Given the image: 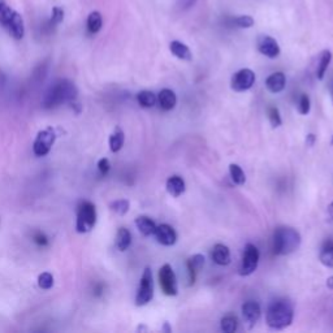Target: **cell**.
<instances>
[{
  "label": "cell",
  "instance_id": "1",
  "mask_svg": "<svg viewBox=\"0 0 333 333\" xmlns=\"http://www.w3.org/2000/svg\"><path fill=\"white\" fill-rule=\"evenodd\" d=\"M77 94L78 90L72 81H56L45 92L42 104L45 108H55L63 103H73L77 98Z\"/></svg>",
  "mask_w": 333,
  "mask_h": 333
},
{
  "label": "cell",
  "instance_id": "2",
  "mask_svg": "<svg viewBox=\"0 0 333 333\" xmlns=\"http://www.w3.org/2000/svg\"><path fill=\"white\" fill-rule=\"evenodd\" d=\"M294 310L289 301L278 300L268 305L266 311V323L272 329H284L293 323Z\"/></svg>",
  "mask_w": 333,
  "mask_h": 333
},
{
  "label": "cell",
  "instance_id": "3",
  "mask_svg": "<svg viewBox=\"0 0 333 333\" xmlns=\"http://www.w3.org/2000/svg\"><path fill=\"white\" fill-rule=\"evenodd\" d=\"M301 234L294 228L280 227L273 233V253L276 255H289L301 246Z\"/></svg>",
  "mask_w": 333,
  "mask_h": 333
},
{
  "label": "cell",
  "instance_id": "4",
  "mask_svg": "<svg viewBox=\"0 0 333 333\" xmlns=\"http://www.w3.org/2000/svg\"><path fill=\"white\" fill-rule=\"evenodd\" d=\"M97 224V208L91 202L81 203L78 206L77 221H76V229L78 233H87Z\"/></svg>",
  "mask_w": 333,
  "mask_h": 333
},
{
  "label": "cell",
  "instance_id": "5",
  "mask_svg": "<svg viewBox=\"0 0 333 333\" xmlns=\"http://www.w3.org/2000/svg\"><path fill=\"white\" fill-rule=\"evenodd\" d=\"M154 297V280L153 272H151L150 267H146L142 273L141 283H139L138 291L136 295V305L137 306H146L149 302H151Z\"/></svg>",
  "mask_w": 333,
  "mask_h": 333
},
{
  "label": "cell",
  "instance_id": "6",
  "mask_svg": "<svg viewBox=\"0 0 333 333\" xmlns=\"http://www.w3.org/2000/svg\"><path fill=\"white\" fill-rule=\"evenodd\" d=\"M159 284L165 295L170 297H175L178 293V284L176 273L173 271L171 264H164L160 269H159Z\"/></svg>",
  "mask_w": 333,
  "mask_h": 333
},
{
  "label": "cell",
  "instance_id": "7",
  "mask_svg": "<svg viewBox=\"0 0 333 333\" xmlns=\"http://www.w3.org/2000/svg\"><path fill=\"white\" fill-rule=\"evenodd\" d=\"M259 250L255 245L247 244L245 246L244 255H242L241 267H239V275L241 276H250L251 273L255 272V269L258 268L259 264Z\"/></svg>",
  "mask_w": 333,
  "mask_h": 333
},
{
  "label": "cell",
  "instance_id": "8",
  "mask_svg": "<svg viewBox=\"0 0 333 333\" xmlns=\"http://www.w3.org/2000/svg\"><path fill=\"white\" fill-rule=\"evenodd\" d=\"M56 139V132L53 128H46L36 134L33 143V151L36 156H45L52 149Z\"/></svg>",
  "mask_w": 333,
  "mask_h": 333
},
{
  "label": "cell",
  "instance_id": "9",
  "mask_svg": "<svg viewBox=\"0 0 333 333\" xmlns=\"http://www.w3.org/2000/svg\"><path fill=\"white\" fill-rule=\"evenodd\" d=\"M255 83V73L249 68H244L236 72L232 77L231 87L237 92H244L250 90Z\"/></svg>",
  "mask_w": 333,
  "mask_h": 333
},
{
  "label": "cell",
  "instance_id": "10",
  "mask_svg": "<svg viewBox=\"0 0 333 333\" xmlns=\"http://www.w3.org/2000/svg\"><path fill=\"white\" fill-rule=\"evenodd\" d=\"M256 48L262 55L269 59H276L280 55V46L278 41L269 35H259L256 39Z\"/></svg>",
  "mask_w": 333,
  "mask_h": 333
},
{
  "label": "cell",
  "instance_id": "11",
  "mask_svg": "<svg viewBox=\"0 0 333 333\" xmlns=\"http://www.w3.org/2000/svg\"><path fill=\"white\" fill-rule=\"evenodd\" d=\"M241 311L245 324H246L247 328H250V329H251V328L259 322V319H261V306H259V303L255 302V301H247V302H245L244 305H242Z\"/></svg>",
  "mask_w": 333,
  "mask_h": 333
},
{
  "label": "cell",
  "instance_id": "12",
  "mask_svg": "<svg viewBox=\"0 0 333 333\" xmlns=\"http://www.w3.org/2000/svg\"><path fill=\"white\" fill-rule=\"evenodd\" d=\"M4 28L8 30V33L13 36L14 39L20 41L23 39L24 35H25V24H24L23 16L18 13V12L13 11L12 14L9 16L8 21L6 23Z\"/></svg>",
  "mask_w": 333,
  "mask_h": 333
},
{
  "label": "cell",
  "instance_id": "13",
  "mask_svg": "<svg viewBox=\"0 0 333 333\" xmlns=\"http://www.w3.org/2000/svg\"><path fill=\"white\" fill-rule=\"evenodd\" d=\"M154 236H155L156 241L160 245H163V246H173V245L177 242V233H176L175 229L168 224L156 225Z\"/></svg>",
  "mask_w": 333,
  "mask_h": 333
},
{
  "label": "cell",
  "instance_id": "14",
  "mask_svg": "<svg viewBox=\"0 0 333 333\" xmlns=\"http://www.w3.org/2000/svg\"><path fill=\"white\" fill-rule=\"evenodd\" d=\"M205 266V256L202 254H195V255L190 256L186 262V268H188V278H189V285H194L195 280H197V273Z\"/></svg>",
  "mask_w": 333,
  "mask_h": 333
},
{
  "label": "cell",
  "instance_id": "15",
  "mask_svg": "<svg viewBox=\"0 0 333 333\" xmlns=\"http://www.w3.org/2000/svg\"><path fill=\"white\" fill-rule=\"evenodd\" d=\"M211 259L217 266H228L232 261L231 251H229L228 246H225V245L217 244L212 247Z\"/></svg>",
  "mask_w": 333,
  "mask_h": 333
},
{
  "label": "cell",
  "instance_id": "16",
  "mask_svg": "<svg viewBox=\"0 0 333 333\" xmlns=\"http://www.w3.org/2000/svg\"><path fill=\"white\" fill-rule=\"evenodd\" d=\"M286 85V78L285 75L283 72H275L271 76H268V78L266 80V87L268 89V91L273 92V94H279L285 89Z\"/></svg>",
  "mask_w": 333,
  "mask_h": 333
},
{
  "label": "cell",
  "instance_id": "17",
  "mask_svg": "<svg viewBox=\"0 0 333 333\" xmlns=\"http://www.w3.org/2000/svg\"><path fill=\"white\" fill-rule=\"evenodd\" d=\"M156 98H158L159 106L163 111H172L177 104V97H176L175 91L171 89H163Z\"/></svg>",
  "mask_w": 333,
  "mask_h": 333
},
{
  "label": "cell",
  "instance_id": "18",
  "mask_svg": "<svg viewBox=\"0 0 333 333\" xmlns=\"http://www.w3.org/2000/svg\"><path fill=\"white\" fill-rule=\"evenodd\" d=\"M166 192L170 193L172 197L177 198L183 194L185 192V181L180 176H171L165 182Z\"/></svg>",
  "mask_w": 333,
  "mask_h": 333
},
{
  "label": "cell",
  "instance_id": "19",
  "mask_svg": "<svg viewBox=\"0 0 333 333\" xmlns=\"http://www.w3.org/2000/svg\"><path fill=\"white\" fill-rule=\"evenodd\" d=\"M170 50L173 55L176 56L180 60H185V61H190L193 59L192 51L185 43L180 41H172L170 45Z\"/></svg>",
  "mask_w": 333,
  "mask_h": 333
},
{
  "label": "cell",
  "instance_id": "20",
  "mask_svg": "<svg viewBox=\"0 0 333 333\" xmlns=\"http://www.w3.org/2000/svg\"><path fill=\"white\" fill-rule=\"evenodd\" d=\"M136 225L138 228V231L141 232V234H143L144 237H150L155 233L156 224L153 219H150L149 216H138L136 219Z\"/></svg>",
  "mask_w": 333,
  "mask_h": 333
},
{
  "label": "cell",
  "instance_id": "21",
  "mask_svg": "<svg viewBox=\"0 0 333 333\" xmlns=\"http://www.w3.org/2000/svg\"><path fill=\"white\" fill-rule=\"evenodd\" d=\"M319 259L323 266L328 268H333V241L328 239L323 244L322 249L319 253Z\"/></svg>",
  "mask_w": 333,
  "mask_h": 333
},
{
  "label": "cell",
  "instance_id": "22",
  "mask_svg": "<svg viewBox=\"0 0 333 333\" xmlns=\"http://www.w3.org/2000/svg\"><path fill=\"white\" fill-rule=\"evenodd\" d=\"M137 102L143 108H153L156 104V102H158V98H156V95L153 91L143 90V91H139L137 94Z\"/></svg>",
  "mask_w": 333,
  "mask_h": 333
},
{
  "label": "cell",
  "instance_id": "23",
  "mask_svg": "<svg viewBox=\"0 0 333 333\" xmlns=\"http://www.w3.org/2000/svg\"><path fill=\"white\" fill-rule=\"evenodd\" d=\"M132 244V234L126 228H120L116 234V246L120 251L128 250Z\"/></svg>",
  "mask_w": 333,
  "mask_h": 333
},
{
  "label": "cell",
  "instance_id": "24",
  "mask_svg": "<svg viewBox=\"0 0 333 333\" xmlns=\"http://www.w3.org/2000/svg\"><path fill=\"white\" fill-rule=\"evenodd\" d=\"M124 142H125L124 132H122L120 128H116L114 133L109 136V141H108L109 149H111L112 153H119V151L122 149V146H124Z\"/></svg>",
  "mask_w": 333,
  "mask_h": 333
},
{
  "label": "cell",
  "instance_id": "25",
  "mask_svg": "<svg viewBox=\"0 0 333 333\" xmlns=\"http://www.w3.org/2000/svg\"><path fill=\"white\" fill-rule=\"evenodd\" d=\"M330 60H332V52L328 50L323 51L322 55H320L319 64H318V69H317L318 80H323V78H324L325 72H327L328 67H329L330 64Z\"/></svg>",
  "mask_w": 333,
  "mask_h": 333
},
{
  "label": "cell",
  "instance_id": "26",
  "mask_svg": "<svg viewBox=\"0 0 333 333\" xmlns=\"http://www.w3.org/2000/svg\"><path fill=\"white\" fill-rule=\"evenodd\" d=\"M103 26V18L100 12L94 11L89 14L87 17V30L90 31L91 34H97L99 33L100 29Z\"/></svg>",
  "mask_w": 333,
  "mask_h": 333
},
{
  "label": "cell",
  "instance_id": "27",
  "mask_svg": "<svg viewBox=\"0 0 333 333\" xmlns=\"http://www.w3.org/2000/svg\"><path fill=\"white\" fill-rule=\"evenodd\" d=\"M229 175H231L232 181H233L236 185L241 186L246 182V176H245L244 171H242V168L238 164H231V165H229Z\"/></svg>",
  "mask_w": 333,
  "mask_h": 333
},
{
  "label": "cell",
  "instance_id": "28",
  "mask_svg": "<svg viewBox=\"0 0 333 333\" xmlns=\"http://www.w3.org/2000/svg\"><path fill=\"white\" fill-rule=\"evenodd\" d=\"M237 327H238V320H237L236 317L233 315H227L221 319L220 322V328L224 333H233L237 330Z\"/></svg>",
  "mask_w": 333,
  "mask_h": 333
},
{
  "label": "cell",
  "instance_id": "29",
  "mask_svg": "<svg viewBox=\"0 0 333 333\" xmlns=\"http://www.w3.org/2000/svg\"><path fill=\"white\" fill-rule=\"evenodd\" d=\"M232 24L239 29H250L253 28L254 18L251 16H247V14H242V16L232 18Z\"/></svg>",
  "mask_w": 333,
  "mask_h": 333
},
{
  "label": "cell",
  "instance_id": "30",
  "mask_svg": "<svg viewBox=\"0 0 333 333\" xmlns=\"http://www.w3.org/2000/svg\"><path fill=\"white\" fill-rule=\"evenodd\" d=\"M111 210L114 212H116L117 215H125L129 211V207H131V203H129L128 199H117L115 202H112L109 205Z\"/></svg>",
  "mask_w": 333,
  "mask_h": 333
},
{
  "label": "cell",
  "instance_id": "31",
  "mask_svg": "<svg viewBox=\"0 0 333 333\" xmlns=\"http://www.w3.org/2000/svg\"><path fill=\"white\" fill-rule=\"evenodd\" d=\"M38 285L43 290H48L53 286V276L50 272H43L38 276Z\"/></svg>",
  "mask_w": 333,
  "mask_h": 333
},
{
  "label": "cell",
  "instance_id": "32",
  "mask_svg": "<svg viewBox=\"0 0 333 333\" xmlns=\"http://www.w3.org/2000/svg\"><path fill=\"white\" fill-rule=\"evenodd\" d=\"M268 120L272 125V128H279L281 124H283V120H281L280 111H279L278 107H269L268 108Z\"/></svg>",
  "mask_w": 333,
  "mask_h": 333
},
{
  "label": "cell",
  "instance_id": "33",
  "mask_svg": "<svg viewBox=\"0 0 333 333\" xmlns=\"http://www.w3.org/2000/svg\"><path fill=\"white\" fill-rule=\"evenodd\" d=\"M310 98H308V95L306 94H301L300 99H298V112H300L301 115H307L308 112H310Z\"/></svg>",
  "mask_w": 333,
  "mask_h": 333
},
{
  "label": "cell",
  "instance_id": "34",
  "mask_svg": "<svg viewBox=\"0 0 333 333\" xmlns=\"http://www.w3.org/2000/svg\"><path fill=\"white\" fill-rule=\"evenodd\" d=\"M64 20V11L60 8V7H55L52 9V13H51V18H50V25L55 26L59 25Z\"/></svg>",
  "mask_w": 333,
  "mask_h": 333
},
{
  "label": "cell",
  "instance_id": "35",
  "mask_svg": "<svg viewBox=\"0 0 333 333\" xmlns=\"http://www.w3.org/2000/svg\"><path fill=\"white\" fill-rule=\"evenodd\" d=\"M98 170H99V172L102 173L103 176H106L107 173L109 172V170H111V163H109L108 159L107 158L100 159V160L98 161Z\"/></svg>",
  "mask_w": 333,
  "mask_h": 333
},
{
  "label": "cell",
  "instance_id": "36",
  "mask_svg": "<svg viewBox=\"0 0 333 333\" xmlns=\"http://www.w3.org/2000/svg\"><path fill=\"white\" fill-rule=\"evenodd\" d=\"M315 141H317V137H315L314 134H308L307 138H306V143H307V146H310V147L314 146Z\"/></svg>",
  "mask_w": 333,
  "mask_h": 333
},
{
  "label": "cell",
  "instance_id": "37",
  "mask_svg": "<svg viewBox=\"0 0 333 333\" xmlns=\"http://www.w3.org/2000/svg\"><path fill=\"white\" fill-rule=\"evenodd\" d=\"M35 241L38 242V244H41V245H46L47 244V239H46V237L43 236V234H41V233H38L35 236Z\"/></svg>",
  "mask_w": 333,
  "mask_h": 333
},
{
  "label": "cell",
  "instance_id": "38",
  "mask_svg": "<svg viewBox=\"0 0 333 333\" xmlns=\"http://www.w3.org/2000/svg\"><path fill=\"white\" fill-rule=\"evenodd\" d=\"M328 215H329L330 220H332V221H333V202L330 203L329 206H328Z\"/></svg>",
  "mask_w": 333,
  "mask_h": 333
},
{
  "label": "cell",
  "instance_id": "39",
  "mask_svg": "<svg viewBox=\"0 0 333 333\" xmlns=\"http://www.w3.org/2000/svg\"><path fill=\"white\" fill-rule=\"evenodd\" d=\"M327 286H328V288L333 289V276H330V278H328V280H327Z\"/></svg>",
  "mask_w": 333,
  "mask_h": 333
},
{
  "label": "cell",
  "instance_id": "40",
  "mask_svg": "<svg viewBox=\"0 0 333 333\" xmlns=\"http://www.w3.org/2000/svg\"><path fill=\"white\" fill-rule=\"evenodd\" d=\"M329 90H330V98H332V102H333V81H332V83H330Z\"/></svg>",
  "mask_w": 333,
  "mask_h": 333
}]
</instances>
